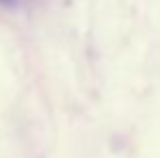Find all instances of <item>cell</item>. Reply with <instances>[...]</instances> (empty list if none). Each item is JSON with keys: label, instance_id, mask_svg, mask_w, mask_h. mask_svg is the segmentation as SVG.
Instances as JSON below:
<instances>
[{"label": "cell", "instance_id": "6da1fadb", "mask_svg": "<svg viewBox=\"0 0 160 158\" xmlns=\"http://www.w3.org/2000/svg\"><path fill=\"white\" fill-rule=\"evenodd\" d=\"M2 2H13V0H2Z\"/></svg>", "mask_w": 160, "mask_h": 158}]
</instances>
